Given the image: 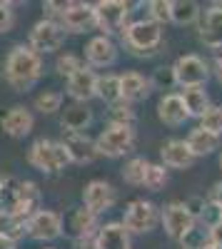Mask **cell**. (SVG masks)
<instances>
[{"label":"cell","mask_w":222,"mask_h":249,"mask_svg":"<svg viewBox=\"0 0 222 249\" xmlns=\"http://www.w3.org/2000/svg\"><path fill=\"white\" fill-rule=\"evenodd\" d=\"M3 77L15 92H28L43 77V57L33 53L28 45H15L5 57Z\"/></svg>","instance_id":"1"},{"label":"cell","mask_w":222,"mask_h":249,"mask_svg":"<svg viewBox=\"0 0 222 249\" xmlns=\"http://www.w3.org/2000/svg\"><path fill=\"white\" fill-rule=\"evenodd\" d=\"M120 40H123L125 50L132 57L150 60L160 53V45H163V28L155 25L148 18L130 20V23L125 25V30L120 33Z\"/></svg>","instance_id":"2"},{"label":"cell","mask_w":222,"mask_h":249,"mask_svg":"<svg viewBox=\"0 0 222 249\" xmlns=\"http://www.w3.org/2000/svg\"><path fill=\"white\" fill-rule=\"evenodd\" d=\"M28 164L33 170L48 175V177H55L68 167L70 160H68L65 147L60 144V140L40 137L30 144V150H28Z\"/></svg>","instance_id":"3"},{"label":"cell","mask_w":222,"mask_h":249,"mask_svg":"<svg viewBox=\"0 0 222 249\" xmlns=\"http://www.w3.org/2000/svg\"><path fill=\"white\" fill-rule=\"evenodd\" d=\"M135 124H105L100 135L95 137V150L97 157H108V160H120L135 150Z\"/></svg>","instance_id":"4"},{"label":"cell","mask_w":222,"mask_h":249,"mask_svg":"<svg viewBox=\"0 0 222 249\" xmlns=\"http://www.w3.org/2000/svg\"><path fill=\"white\" fill-rule=\"evenodd\" d=\"M92 8L100 35L108 37L123 33L132 15V3H128V0H100V3H92Z\"/></svg>","instance_id":"5"},{"label":"cell","mask_w":222,"mask_h":249,"mask_svg":"<svg viewBox=\"0 0 222 249\" xmlns=\"http://www.w3.org/2000/svg\"><path fill=\"white\" fill-rule=\"evenodd\" d=\"M172 75L180 88H205L212 77V68L203 55L185 53L172 62Z\"/></svg>","instance_id":"6"},{"label":"cell","mask_w":222,"mask_h":249,"mask_svg":"<svg viewBox=\"0 0 222 249\" xmlns=\"http://www.w3.org/2000/svg\"><path fill=\"white\" fill-rule=\"evenodd\" d=\"M120 222L130 232V237L132 234H150L160 224V207L150 199H132L125 207V214Z\"/></svg>","instance_id":"7"},{"label":"cell","mask_w":222,"mask_h":249,"mask_svg":"<svg viewBox=\"0 0 222 249\" xmlns=\"http://www.w3.org/2000/svg\"><path fill=\"white\" fill-rule=\"evenodd\" d=\"M40 202H43V192H40V187L30 179H15V187L13 192L5 202L3 210L15 214V217H33L37 210H40Z\"/></svg>","instance_id":"8"},{"label":"cell","mask_w":222,"mask_h":249,"mask_svg":"<svg viewBox=\"0 0 222 249\" xmlns=\"http://www.w3.org/2000/svg\"><path fill=\"white\" fill-rule=\"evenodd\" d=\"M160 224H163L165 234L172 239V242H183L195 227H197V219L187 212L185 202H167L163 210H160Z\"/></svg>","instance_id":"9"},{"label":"cell","mask_w":222,"mask_h":249,"mask_svg":"<svg viewBox=\"0 0 222 249\" xmlns=\"http://www.w3.org/2000/svg\"><path fill=\"white\" fill-rule=\"evenodd\" d=\"M65 43V30L60 28V23H55V20H37V23L33 25L30 35H28V48L37 55L43 53H55L60 50Z\"/></svg>","instance_id":"10"},{"label":"cell","mask_w":222,"mask_h":249,"mask_svg":"<svg viewBox=\"0 0 222 249\" xmlns=\"http://www.w3.org/2000/svg\"><path fill=\"white\" fill-rule=\"evenodd\" d=\"M197 37L207 50H212V53L222 50V0L210 3L203 10L200 23H197Z\"/></svg>","instance_id":"11"},{"label":"cell","mask_w":222,"mask_h":249,"mask_svg":"<svg viewBox=\"0 0 222 249\" xmlns=\"http://www.w3.org/2000/svg\"><path fill=\"white\" fill-rule=\"evenodd\" d=\"M28 237L35 242H53L63 237V214L40 207L33 217H28Z\"/></svg>","instance_id":"12"},{"label":"cell","mask_w":222,"mask_h":249,"mask_svg":"<svg viewBox=\"0 0 222 249\" xmlns=\"http://www.w3.org/2000/svg\"><path fill=\"white\" fill-rule=\"evenodd\" d=\"M120 57V48L112 37L108 35H95L85 45V65L92 70H108L112 68Z\"/></svg>","instance_id":"13"},{"label":"cell","mask_w":222,"mask_h":249,"mask_svg":"<svg viewBox=\"0 0 222 249\" xmlns=\"http://www.w3.org/2000/svg\"><path fill=\"white\" fill-rule=\"evenodd\" d=\"M117 202V192L115 187L105 179H90L83 190V207L90 210L92 214H103V212H110Z\"/></svg>","instance_id":"14"},{"label":"cell","mask_w":222,"mask_h":249,"mask_svg":"<svg viewBox=\"0 0 222 249\" xmlns=\"http://www.w3.org/2000/svg\"><path fill=\"white\" fill-rule=\"evenodd\" d=\"M57 23H60V28H63L65 33H90V30H97L92 3H68L65 13L60 15Z\"/></svg>","instance_id":"15"},{"label":"cell","mask_w":222,"mask_h":249,"mask_svg":"<svg viewBox=\"0 0 222 249\" xmlns=\"http://www.w3.org/2000/svg\"><path fill=\"white\" fill-rule=\"evenodd\" d=\"M60 144L65 147L70 164H90L97 160L95 140L88 137V132H63Z\"/></svg>","instance_id":"16"},{"label":"cell","mask_w":222,"mask_h":249,"mask_svg":"<svg viewBox=\"0 0 222 249\" xmlns=\"http://www.w3.org/2000/svg\"><path fill=\"white\" fill-rule=\"evenodd\" d=\"M95 90H97V72L88 65H83L75 75H70L65 80V92L75 102H83V105H88V102L95 97Z\"/></svg>","instance_id":"17"},{"label":"cell","mask_w":222,"mask_h":249,"mask_svg":"<svg viewBox=\"0 0 222 249\" xmlns=\"http://www.w3.org/2000/svg\"><path fill=\"white\" fill-rule=\"evenodd\" d=\"M152 92V82L148 75L137 72V70H128V72H120V97L130 105L140 100H148Z\"/></svg>","instance_id":"18"},{"label":"cell","mask_w":222,"mask_h":249,"mask_svg":"<svg viewBox=\"0 0 222 249\" xmlns=\"http://www.w3.org/2000/svg\"><path fill=\"white\" fill-rule=\"evenodd\" d=\"M97 214H92L85 207H75L68 217H63V234H70L73 239L92 237L97 232Z\"/></svg>","instance_id":"19"},{"label":"cell","mask_w":222,"mask_h":249,"mask_svg":"<svg viewBox=\"0 0 222 249\" xmlns=\"http://www.w3.org/2000/svg\"><path fill=\"white\" fill-rule=\"evenodd\" d=\"M157 117L163 124H167V127H183L190 120L180 92H163V97L157 102Z\"/></svg>","instance_id":"20"},{"label":"cell","mask_w":222,"mask_h":249,"mask_svg":"<svg viewBox=\"0 0 222 249\" xmlns=\"http://www.w3.org/2000/svg\"><path fill=\"white\" fill-rule=\"evenodd\" d=\"M97 249H132V237L123 222H105L95 232Z\"/></svg>","instance_id":"21"},{"label":"cell","mask_w":222,"mask_h":249,"mask_svg":"<svg viewBox=\"0 0 222 249\" xmlns=\"http://www.w3.org/2000/svg\"><path fill=\"white\" fill-rule=\"evenodd\" d=\"M160 164H165L167 170H190L195 164V157L187 147L185 140H167L160 147Z\"/></svg>","instance_id":"22"},{"label":"cell","mask_w":222,"mask_h":249,"mask_svg":"<svg viewBox=\"0 0 222 249\" xmlns=\"http://www.w3.org/2000/svg\"><path fill=\"white\" fill-rule=\"evenodd\" d=\"M0 124H3L5 135H10L15 140H23V137H28L33 132L35 117H33V112L25 105H15V107H10L5 112V117H3V122H0Z\"/></svg>","instance_id":"23"},{"label":"cell","mask_w":222,"mask_h":249,"mask_svg":"<svg viewBox=\"0 0 222 249\" xmlns=\"http://www.w3.org/2000/svg\"><path fill=\"white\" fill-rule=\"evenodd\" d=\"M95 115L88 105H83V102H73V105H68L63 110V117H60V127H63V132H85L90 124H92Z\"/></svg>","instance_id":"24"},{"label":"cell","mask_w":222,"mask_h":249,"mask_svg":"<svg viewBox=\"0 0 222 249\" xmlns=\"http://www.w3.org/2000/svg\"><path fill=\"white\" fill-rule=\"evenodd\" d=\"M185 142H187L192 157L197 160V157H210L212 152H217L220 144H222V137H217V135H212V132H207L203 127H192L187 132Z\"/></svg>","instance_id":"25"},{"label":"cell","mask_w":222,"mask_h":249,"mask_svg":"<svg viewBox=\"0 0 222 249\" xmlns=\"http://www.w3.org/2000/svg\"><path fill=\"white\" fill-rule=\"evenodd\" d=\"M180 97H183V105L187 110V117L192 120H200L210 107H212V102H210V95L205 88H183L180 90Z\"/></svg>","instance_id":"26"},{"label":"cell","mask_w":222,"mask_h":249,"mask_svg":"<svg viewBox=\"0 0 222 249\" xmlns=\"http://www.w3.org/2000/svg\"><path fill=\"white\" fill-rule=\"evenodd\" d=\"M200 15H203V8L195 0H172L170 8V23L177 28H187L200 23Z\"/></svg>","instance_id":"27"},{"label":"cell","mask_w":222,"mask_h":249,"mask_svg":"<svg viewBox=\"0 0 222 249\" xmlns=\"http://www.w3.org/2000/svg\"><path fill=\"white\" fill-rule=\"evenodd\" d=\"M25 234H28V219L15 217V214H10V212H5V210L0 212V239L18 244Z\"/></svg>","instance_id":"28"},{"label":"cell","mask_w":222,"mask_h":249,"mask_svg":"<svg viewBox=\"0 0 222 249\" xmlns=\"http://www.w3.org/2000/svg\"><path fill=\"white\" fill-rule=\"evenodd\" d=\"M95 97H100L108 107L123 100V97H120V75H117V72L97 75V90H95Z\"/></svg>","instance_id":"29"},{"label":"cell","mask_w":222,"mask_h":249,"mask_svg":"<svg viewBox=\"0 0 222 249\" xmlns=\"http://www.w3.org/2000/svg\"><path fill=\"white\" fill-rule=\"evenodd\" d=\"M150 170V160L148 157H130L123 167V179L130 187H143L145 184V175Z\"/></svg>","instance_id":"30"},{"label":"cell","mask_w":222,"mask_h":249,"mask_svg":"<svg viewBox=\"0 0 222 249\" xmlns=\"http://www.w3.org/2000/svg\"><path fill=\"white\" fill-rule=\"evenodd\" d=\"M33 107L40 115H55L57 110H63V92H57V90H43L40 95H35Z\"/></svg>","instance_id":"31"},{"label":"cell","mask_w":222,"mask_h":249,"mask_svg":"<svg viewBox=\"0 0 222 249\" xmlns=\"http://www.w3.org/2000/svg\"><path fill=\"white\" fill-rule=\"evenodd\" d=\"M170 175H167V167L165 164H160V162H150V170L145 175V190L150 192H160V190H165V184H167Z\"/></svg>","instance_id":"32"},{"label":"cell","mask_w":222,"mask_h":249,"mask_svg":"<svg viewBox=\"0 0 222 249\" xmlns=\"http://www.w3.org/2000/svg\"><path fill=\"white\" fill-rule=\"evenodd\" d=\"M108 122L110 124H135V107L130 102L120 100L108 107Z\"/></svg>","instance_id":"33"},{"label":"cell","mask_w":222,"mask_h":249,"mask_svg":"<svg viewBox=\"0 0 222 249\" xmlns=\"http://www.w3.org/2000/svg\"><path fill=\"white\" fill-rule=\"evenodd\" d=\"M170 8L172 0H150L148 3V20H152L155 25H167L170 23Z\"/></svg>","instance_id":"34"},{"label":"cell","mask_w":222,"mask_h":249,"mask_svg":"<svg viewBox=\"0 0 222 249\" xmlns=\"http://www.w3.org/2000/svg\"><path fill=\"white\" fill-rule=\"evenodd\" d=\"M85 62L80 60L77 55H73V53H63V55H57V60H55V72L60 75V77H70V75H75L80 68H83Z\"/></svg>","instance_id":"35"},{"label":"cell","mask_w":222,"mask_h":249,"mask_svg":"<svg viewBox=\"0 0 222 249\" xmlns=\"http://www.w3.org/2000/svg\"><path fill=\"white\" fill-rule=\"evenodd\" d=\"M197 127H203L217 137H222V105H212L203 117H200V124Z\"/></svg>","instance_id":"36"},{"label":"cell","mask_w":222,"mask_h":249,"mask_svg":"<svg viewBox=\"0 0 222 249\" xmlns=\"http://www.w3.org/2000/svg\"><path fill=\"white\" fill-rule=\"evenodd\" d=\"M150 82H152V90H172L177 82H175V75H172V65H160L152 75H150Z\"/></svg>","instance_id":"37"},{"label":"cell","mask_w":222,"mask_h":249,"mask_svg":"<svg viewBox=\"0 0 222 249\" xmlns=\"http://www.w3.org/2000/svg\"><path fill=\"white\" fill-rule=\"evenodd\" d=\"M13 25H15V10L10 3L0 0V33H10Z\"/></svg>","instance_id":"38"},{"label":"cell","mask_w":222,"mask_h":249,"mask_svg":"<svg viewBox=\"0 0 222 249\" xmlns=\"http://www.w3.org/2000/svg\"><path fill=\"white\" fill-rule=\"evenodd\" d=\"M65 8H68V0H57V3H55V0H50V3H45V5H43L45 20H55V23H57L60 15L65 13Z\"/></svg>","instance_id":"39"},{"label":"cell","mask_w":222,"mask_h":249,"mask_svg":"<svg viewBox=\"0 0 222 249\" xmlns=\"http://www.w3.org/2000/svg\"><path fill=\"white\" fill-rule=\"evenodd\" d=\"M185 207H187V212L195 219H200V214H203V210H205V197H187L185 199Z\"/></svg>","instance_id":"40"},{"label":"cell","mask_w":222,"mask_h":249,"mask_svg":"<svg viewBox=\"0 0 222 249\" xmlns=\"http://www.w3.org/2000/svg\"><path fill=\"white\" fill-rule=\"evenodd\" d=\"M205 199L212 202V204H217L220 210H222V182H215V184H212V190H210V195H207Z\"/></svg>","instance_id":"41"},{"label":"cell","mask_w":222,"mask_h":249,"mask_svg":"<svg viewBox=\"0 0 222 249\" xmlns=\"http://www.w3.org/2000/svg\"><path fill=\"white\" fill-rule=\"evenodd\" d=\"M73 249H97L95 234H92V237H80V239H73Z\"/></svg>","instance_id":"42"},{"label":"cell","mask_w":222,"mask_h":249,"mask_svg":"<svg viewBox=\"0 0 222 249\" xmlns=\"http://www.w3.org/2000/svg\"><path fill=\"white\" fill-rule=\"evenodd\" d=\"M207 239L215 242L217 247H222V222H217V224L210 227V230H207Z\"/></svg>","instance_id":"43"},{"label":"cell","mask_w":222,"mask_h":249,"mask_svg":"<svg viewBox=\"0 0 222 249\" xmlns=\"http://www.w3.org/2000/svg\"><path fill=\"white\" fill-rule=\"evenodd\" d=\"M212 75L217 77V82L222 85V50L215 53V60H212Z\"/></svg>","instance_id":"44"},{"label":"cell","mask_w":222,"mask_h":249,"mask_svg":"<svg viewBox=\"0 0 222 249\" xmlns=\"http://www.w3.org/2000/svg\"><path fill=\"white\" fill-rule=\"evenodd\" d=\"M200 249H222V247H217L215 242H210V239H205L203 244H200Z\"/></svg>","instance_id":"45"},{"label":"cell","mask_w":222,"mask_h":249,"mask_svg":"<svg viewBox=\"0 0 222 249\" xmlns=\"http://www.w3.org/2000/svg\"><path fill=\"white\" fill-rule=\"evenodd\" d=\"M0 249H15L13 242H5V239H0Z\"/></svg>","instance_id":"46"},{"label":"cell","mask_w":222,"mask_h":249,"mask_svg":"<svg viewBox=\"0 0 222 249\" xmlns=\"http://www.w3.org/2000/svg\"><path fill=\"white\" fill-rule=\"evenodd\" d=\"M220 170H222V155H220Z\"/></svg>","instance_id":"47"},{"label":"cell","mask_w":222,"mask_h":249,"mask_svg":"<svg viewBox=\"0 0 222 249\" xmlns=\"http://www.w3.org/2000/svg\"><path fill=\"white\" fill-rule=\"evenodd\" d=\"M45 249H53V247H45Z\"/></svg>","instance_id":"48"},{"label":"cell","mask_w":222,"mask_h":249,"mask_svg":"<svg viewBox=\"0 0 222 249\" xmlns=\"http://www.w3.org/2000/svg\"><path fill=\"white\" fill-rule=\"evenodd\" d=\"M0 212H3V207H0Z\"/></svg>","instance_id":"49"}]
</instances>
